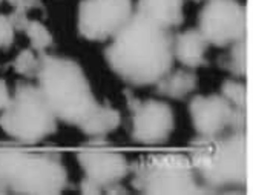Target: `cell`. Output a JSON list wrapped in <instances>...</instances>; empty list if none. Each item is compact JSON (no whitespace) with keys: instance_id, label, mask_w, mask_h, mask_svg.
<instances>
[{"instance_id":"obj_1","label":"cell","mask_w":253,"mask_h":195,"mask_svg":"<svg viewBox=\"0 0 253 195\" xmlns=\"http://www.w3.org/2000/svg\"><path fill=\"white\" fill-rule=\"evenodd\" d=\"M109 68L132 86L155 85L173 65V36L133 11L105 52Z\"/></svg>"},{"instance_id":"obj_2","label":"cell","mask_w":253,"mask_h":195,"mask_svg":"<svg viewBox=\"0 0 253 195\" xmlns=\"http://www.w3.org/2000/svg\"><path fill=\"white\" fill-rule=\"evenodd\" d=\"M39 58L40 66L36 79L42 96L57 118L79 126L97 103L82 66L71 58L44 52H40Z\"/></svg>"},{"instance_id":"obj_3","label":"cell","mask_w":253,"mask_h":195,"mask_svg":"<svg viewBox=\"0 0 253 195\" xmlns=\"http://www.w3.org/2000/svg\"><path fill=\"white\" fill-rule=\"evenodd\" d=\"M68 171L55 154H33L19 149L0 151V194H60Z\"/></svg>"},{"instance_id":"obj_4","label":"cell","mask_w":253,"mask_h":195,"mask_svg":"<svg viewBox=\"0 0 253 195\" xmlns=\"http://www.w3.org/2000/svg\"><path fill=\"white\" fill-rule=\"evenodd\" d=\"M0 128L22 145H36L57 131V117L39 86L17 83L16 93L0 115Z\"/></svg>"},{"instance_id":"obj_5","label":"cell","mask_w":253,"mask_h":195,"mask_svg":"<svg viewBox=\"0 0 253 195\" xmlns=\"http://www.w3.org/2000/svg\"><path fill=\"white\" fill-rule=\"evenodd\" d=\"M203 188L211 191L227 188H247L249 152L246 132H235L218 139V151L209 168L198 171Z\"/></svg>"},{"instance_id":"obj_6","label":"cell","mask_w":253,"mask_h":195,"mask_svg":"<svg viewBox=\"0 0 253 195\" xmlns=\"http://www.w3.org/2000/svg\"><path fill=\"white\" fill-rule=\"evenodd\" d=\"M198 31L215 47H227L247 33V8L236 0H207L200 12Z\"/></svg>"},{"instance_id":"obj_7","label":"cell","mask_w":253,"mask_h":195,"mask_svg":"<svg viewBox=\"0 0 253 195\" xmlns=\"http://www.w3.org/2000/svg\"><path fill=\"white\" fill-rule=\"evenodd\" d=\"M132 14V0H83L79 6V33L91 42L112 39Z\"/></svg>"},{"instance_id":"obj_8","label":"cell","mask_w":253,"mask_h":195,"mask_svg":"<svg viewBox=\"0 0 253 195\" xmlns=\"http://www.w3.org/2000/svg\"><path fill=\"white\" fill-rule=\"evenodd\" d=\"M127 108L132 112V139L141 145H160L168 142L173 131V112L160 100L141 101L129 91H125Z\"/></svg>"},{"instance_id":"obj_9","label":"cell","mask_w":253,"mask_h":195,"mask_svg":"<svg viewBox=\"0 0 253 195\" xmlns=\"http://www.w3.org/2000/svg\"><path fill=\"white\" fill-rule=\"evenodd\" d=\"M132 186L144 194L155 195H190L207 192L197 183L193 169H170L151 166L143 160L132 164Z\"/></svg>"},{"instance_id":"obj_10","label":"cell","mask_w":253,"mask_h":195,"mask_svg":"<svg viewBox=\"0 0 253 195\" xmlns=\"http://www.w3.org/2000/svg\"><path fill=\"white\" fill-rule=\"evenodd\" d=\"M189 112L200 137H218V134L230 128L235 106L222 96H198L190 101Z\"/></svg>"},{"instance_id":"obj_11","label":"cell","mask_w":253,"mask_h":195,"mask_svg":"<svg viewBox=\"0 0 253 195\" xmlns=\"http://www.w3.org/2000/svg\"><path fill=\"white\" fill-rule=\"evenodd\" d=\"M79 163L84 177L91 178L101 189L120 183L129 174L130 164L126 157L109 151H84L79 154Z\"/></svg>"},{"instance_id":"obj_12","label":"cell","mask_w":253,"mask_h":195,"mask_svg":"<svg viewBox=\"0 0 253 195\" xmlns=\"http://www.w3.org/2000/svg\"><path fill=\"white\" fill-rule=\"evenodd\" d=\"M209 45L198 29H189L173 37V58L187 68L203 66Z\"/></svg>"},{"instance_id":"obj_13","label":"cell","mask_w":253,"mask_h":195,"mask_svg":"<svg viewBox=\"0 0 253 195\" xmlns=\"http://www.w3.org/2000/svg\"><path fill=\"white\" fill-rule=\"evenodd\" d=\"M183 2L184 0H138L135 12L170 29L183 23Z\"/></svg>"},{"instance_id":"obj_14","label":"cell","mask_w":253,"mask_h":195,"mask_svg":"<svg viewBox=\"0 0 253 195\" xmlns=\"http://www.w3.org/2000/svg\"><path fill=\"white\" fill-rule=\"evenodd\" d=\"M120 123H122L120 112L111 108L109 104H100L97 101L91 112L82 120L77 128H80L86 136L100 137L117 129L120 126Z\"/></svg>"},{"instance_id":"obj_15","label":"cell","mask_w":253,"mask_h":195,"mask_svg":"<svg viewBox=\"0 0 253 195\" xmlns=\"http://www.w3.org/2000/svg\"><path fill=\"white\" fill-rule=\"evenodd\" d=\"M158 94L169 98H184L198 86V79L192 71H173L163 76L157 83Z\"/></svg>"},{"instance_id":"obj_16","label":"cell","mask_w":253,"mask_h":195,"mask_svg":"<svg viewBox=\"0 0 253 195\" xmlns=\"http://www.w3.org/2000/svg\"><path fill=\"white\" fill-rule=\"evenodd\" d=\"M25 33L31 42V48L37 52H44L52 45V34L39 20H29L25 28Z\"/></svg>"},{"instance_id":"obj_17","label":"cell","mask_w":253,"mask_h":195,"mask_svg":"<svg viewBox=\"0 0 253 195\" xmlns=\"http://www.w3.org/2000/svg\"><path fill=\"white\" fill-rule=\"evenodd\" d=\"M39 66H40V58L34 54L33 48L23 49L22 52H19V55L14 58V62H12L14 71L25 79L37 77Z\"/></svg>"},{"instance_id":"obj_18","label":"cell","mask_w":253,"mask_h":195,"mask_svg":"<svg viewBox=\"0 0 253 195\" xmlns=\"http://www.w3.org/2000/svg\"><path fill=\"white\" fill-rule=\"evenodd\" d=\"M232 45L233 47L227 58V68L235 76L243 77L246 76V71H247V40L244 37Z\"/></svg>"},{"instance_id":"obj_19","label":"cell","mask_w":253,"mask_h":195,"mask_svg":"<svg viewBox=\"0 0 253 195\" xmlns=\"http://www.w3.org/2000/svg\"><path fill=\"white\" fill-rule=\"evenodd\" d=\"M151 166L157 168H170V169H190L192 163L187 155L183 154H155L144 158ZM193 169V168H192Z\"/></svg>"},{"instance_id":"obj_20","label":"cell","mask_w":253,"mask_h":195,"mask_svg":"<svg viewBox=\"0 0 253 195\" xmlns=\"http://www.w3.org/2000/svg\"><path fill=\"white\" fill-rule=\"evenodd\" d=\"M221 96L235 108L246 109L247 106V88L241 82L226 80L221 86Z\"/></svg>"},{"instance_id":"obj_21","label":"cell","mask_w":253,"mask_h":195,"mask_svg":"<svg viewBox=\"0 0 253 195\" xmlns=\"http://www.w3.org/2000/svg\"><path fill=\"white\" fill-rule=\"evenodd\" d=\"M33 8H42L40 0H23L19 6H14V11L8 16L14 31H25V28L29 22L26 14Z\"/></svg>"},{"instance_id":"obj_22","label":"cell","mask_w":253,"mask_h":195,"mask_svg":"<svg viewBox=\"0 0 253 195\" xmlns=\"http://www.w3.org/2000/svg\"><path fill=\"white\" fill-rule=\"evenodd\" d=\"M14 34H16V31H14L8 16L0 14V49L11 47L14 42Z\"/></svg>"},{"instance_id":"obj_23","label":"cell","mask_w":253,"mask_h":195,"mask_svg":"<svg viewBox=\"0 0 253 195\" xmlns=\"http://www.w3.org/2000/svg\"><path fill=\"white\" fill-rule=\"evenodd\" d=\"M80 192L82 194H86V195H98V194L103 192V189L95 182H92L91 178L84 177L82 180V183H80Z\"/></svg>"},{"instance_id":"obj_24","label":"cell","mask_w":253,"mask_h":195,"mask_svg":"<svg viewBox=\"0 0 253 195\" xmlns=\"http://www.w3.org/2000/svg\"><path fill=\"white\" fill-rule=\"evenodd\" d=\"M11 100V96H9V91H8V85L5 80L0 79V111H3L6 108V104L9 103Z\"/></svg>"},{"instance_id":"obj_25","label":"cell","mask_w":253,"mask_h":195,"mask_svg":"<svg viewBox=\"0 0 253 195\" xmlns=\"http://www.w3.org/2000/svg\"><path fill=\"white\" fill-rule=\"evenodd\" d=\"M6 2H8L9 5H12V6H19V5L23 2V0H6Z\"/></svg>"},{"instance_id":"obj_26","label":"cell","mask_w":253,"mask_h":195,"mask_svg":"<svg viewBox=\"0 0 253 195\" xmlns=\"http://www.w3.org/2000/svg\"><path fill=\"white\" fill-rule=\"evenodd\" d=\"M193 2H200V0H193Z\"/></svg>"},{"instance_id":"obj_27","label":"cell","mask_w":253,"mask_h":195,"mask_svg":"<svg viewBox=\"0 0 253 195\" xmlns=\"http://www.w3.org/2000/svg\"><path fill=\"white\" fill-rule=\"evenodd\" d=\"M0 3H2V0H0Z\"/></svg>"}]
</instances>
